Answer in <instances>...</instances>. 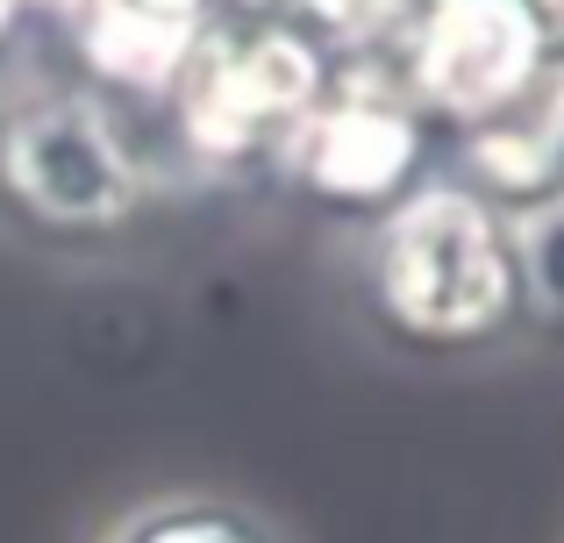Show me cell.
I'll use <instances>...</instances> for the list:
<instances>
[{
    "instance_id": "cell-8",
    "label": "cell",
    "mask_w": 564,
    "mask_h": 543,
    "mask_svg": "<svg viewBox=\"0 0 564 543\" xmlns=\"http://www.w3.org/2000/svg\"><path fill=\"white\" fill-rule=\"evenodd\" d=\"M115 543H272V536L229 501H165L143 508Z\"/></svg>"
},
{
    "instance_id": "cell-3",
    "label": "cell",
    "mask_w": 564,
    "mask_h": 543,
    "mask_svg": "<svg viewBox=\"0 0 564 543\" xmlns=\"http://www.w3.org/2000/svg\"><path fill=\"white\" fill-rule=\"evenodd\" d=\"M322 51L301 29H250L243 43L200 36V51L186 57L180 86H172V115H180L186 151H200L207 165H236V158L286 151L293 129L322 108Z\"/></svg>"
},
{
    "instance_id": "cell-6",
    "label": "cell",
    "mask_w": 564,
    "mask_h": 543,
    "mask_svg": "<svg viewBox=\"0 0 564 543\" xmlns=\"http://www.w3.org/2000/svg\"><path fill=\"white\" fill-rule=\"evenodd\" d=\"M465 172L471 194H486L508 215L564 194V51L500 115L465 129Z\"/></svg>"
},
{
    "instance_id": "cell-11",
    "label": "cell",
    "mask_w": 564,
    "mask_h": 543,
    "mask_svg": "<svg viewBox=\"0 0 564 543\" xmlns=\"http://www.w3.org/2000/svg\"><path fill=\"white\" fill-rule=\"evenodd\" d=\"M243 8H264V0H243Z\"/></svg>"
},
{
    "instance_id": "cell-5",
    "label": "cell",
    "mask_w": 564,
    "mask_h": 543,
    "mask_svg": "<svg viewBox=\"0 0 564 543\" xmlns=\"http://www.w3.org/2000/svg\"><path fill=\"white\" fill-rule=\"evenodd\" d=\"M286 180L301 186L322 208H393L400 194H414V172H422V122H414L400 100L379 94H344L322 100L293 143L279 151Z\"/></svg>"
},
{
    "instance_id": "cell-9",
    "label": "cell",
    "mask_w": 564,
    "mask_h": 543,
    "mask_svg": "<svg viewBox=\"0 0 564 543\" xmlns=\"http://www.w3.org/2000/svg\"><path fill=\"white\" fill-rule=\"evenodd\" d=\"M307 14L322 29H336L344 43H372L400 22V0H307Z\"/></svg>"
},
{
    "instance_id": "cell-10",
    "label": "cell",
    "mask_w": 564,
    "mask_h": 543,
    "mask_svg": "<svg viewBox=\"0 0 564 543\" xmlns=\"http://www.w3.org/2000/svg\"><path fill=\"white\" fill-rule=\"evenodd\" d=\"M536 8H543V14H551V8H564V0H536Z\"/></svg>"
},
{
    "instance_id": "cell-7",
    "label": "cell",
    "mask_w": 564,
    "mask_h": 543,
    "mask_svg": "<svg viewBox=\"0 0 564 543\" xmlns=\"http://www.w3.org/2000/svg\"><path fill=\"white\" fill-rule=\"evenodd\" d=\"M508 251H514L522 315H536L543 329H564V194L508 215Z\"/></svg>"
},
{
    "instance_id": "cell-2",
    "label": "cell",
    "mask_w": 564,
    "mask_h": 543,
    "mask_svg": "<svg viewBox=\"0 0 564 543\" xmlns=\"http://www.w3.org/2000/svg\"><path fill=\"white\" fill-rule=\"evenodd\" d=\"M0 208L57 243L115 237L143 208V158L86 94H36L0 115Z\"/></svg>"
},
{
    "instance_id": "cell-1",
    "label": "cell",
    "mask_w": 564,
    "mask_h": 543,
    "mask_svg": "<svg viewBox=\"0 0 564 543\" xmlns=\"http://www.w3.org/2000/svg\"><path fill=\"white\" fill-rule=\"evenodd\" d=\"M365 286L386 329L422 350H471L522 315L508 215L457 180H429L379 215Z\"/></svg>"
},
{
    "instance_id": "cell-4",
    "label": "cell",
    "mask_w": 564,
    "mask_h": 543,
    "mask_svg": "<svg viewBox=\"0 0 564 543\" xmlns=\"http://www.w3.org/2000/svg\"><path fill=\"white\" fill-rule=\"evenodd\" d=\"M551 57V14L536 0H429L408 36V86L429 115L479 129Z\"/></svg>"
}]
</instances>
